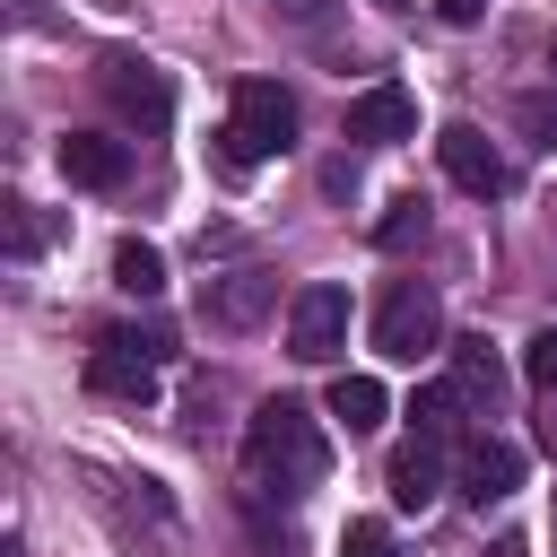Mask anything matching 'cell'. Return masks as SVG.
Segmentation results:
<instances>
[{
	"label": "cell",
	"mask_w": 557,
	"mask_h": 557,
	"mask_svg": "<svg viewBox=\"0 0 557 557\" xmlns=\"http://www.w3.org/2000/svg\"><path fill=\"white\" fill-rule=\"evenodd\" d=\"M418 235H426V200H418V191H400V200L374 218V244H383V252H400V244H418Z\"/></svg>",
	"instance_id": "e0dca14e"
},
{
	"label": "cell",
	"mask_w": 557,
	"mask_h": 557,
	"mask_svg": "<svg viewBox=\"0 0 557 557\" xmlns=\"http://www.w3.org/2000/svg\"><path fill=\"white\" fill-rule=\"evenodd\" d=\"M174 357V331H139V322H113V331H96V348H87V392H104V400H157V366Z\"/></svg>",
	"instance_id": "3957f363"
},
{
	"label": "cell",
	"mask_w": 557,
	"mask_h": 557,
	"mask_svg": "<svg viewBox=\"0 0 557 557\" xmlns=\"http://www.w3.org/2000/svg\"><path fill=\"white\" fill-rule=\"evenodd\" d=\"M244 470H252V487H313L322 470H331V444H322V418L305 409V400H261L252 418H244Z\"/></svg>",
	"instance_id": "6da1fadb"
},
{
	"label": "cell",
	"mask_w": 557,
	"mask_h": 557,
	"mask_svg": "<svg viewBox=\"0 0 557 557\" xmlns=\"http://www.w3.org/2000/svg\"><path fill=\"white\" fill-rule=\"evenodd\" d=\"M487 557H531V548H522V540H496V548H487Z\"/></svg>",
	"instance_id": "cb8c5ba5"
},
{
	"label": "cell",
	"mask_w": 557,
	"mask_h": 557,
	"mask_svg": "<svg viewBox=\"0 0 557 557\" xmlns=\"http://www.w3.org/2000/svg\"><path fill=\"white\" fill-rule=\"evenodd\" d=\"M435 17H444V26H479V17H487V0H435Z\"/></svg>",
	"instance_id": "7402d4cb"
},
{
	"label": "cell",
	"mask_w": 557,
	"mask_h": 557,
	"mask_svg": "<svg viewBox=\"0 0 557 557\" xmlns=\"http://www.w3.org/2000/svg\"><path fill=\"white\" fill-rule=\"evenodd\" d=\"M348 139H366V148H400V139H418V104H409V87H392V78L357 87V96H348Z\"/></svg>",
	"instance_id": "ba28073f"
},
{
	"label": "cell",
	"mask_w": 557,
	"mask_h": 557,
	"mask_svg": "<svg viewBox=\"0 0 557 557\" xmlns=\"http://www.w3.org/2000/svg\"><path fill=\"white\" fill-rule=\"evenodd\" d=\"M513 122H522V131H531V139L557 157V87H531V96H513Z\"/></svg>",
	"instance_id": "ac0fdd59"
},
{
	"label": "cell",
	"mask_w": 557,
	"mask_h": 557,
	"mask_svg": "<svg viewBox=\"0 0 557 557\" xmlns=\"http://www.w3.org/2000/svg\"><path fill=\"white\" fill-rule=\"evenodd\" d=\"M278 9H287V17H313V9H322V0H278Z\"/></svg>",
	"instance_id": "603a6c76"
},
{
	"label": "cell",
	"mask_w": 557,
	"mask_h": 557,
	"mask_svg": "<svg viewBox=\"0 0 557 557\" xmlns=\"http://www.w3.org/2000/svg\"><path fill=\"white\" fill-rule=\"evenodd\" d=\"M383 409H392V400H383V383H374V374H339V383H331V418H339L348 435H374V426H383Z\"/></svg>",
	"instance_id": "5bb4252c"
},
{
	"label": "cell",
	"mask_w": 557,
	"mask_h": 557,
	"mask_svg": "<svg viewBox=\"0 0 557 557\" xmlns=\"http://www.w3.org/2000/svg\"><path fill=\"white\" fill-rule=\"evenodd\" d=\"M435 157H444V174H453L470 200H496V191H513V165H505V148H496L479 122H444V131H435Z\"/></svg>",
	"instance_id": "8992f818"
},
{
	"label": "cell",
	"mask_w": 557,
	"mask_h": 557,
	"mask_svg": "<svg viewBox=\"0 0 557 557\" xmlns=\"http://www.w3.org/2000/svg\"><path fill=\"white\" fill-rule=\"evenodd\" d=\"M548 70H557V44H548Z\"/></svg>",
	"instance_id": "d4e9b609"
},
{
	"label": "cell",
	"mask_w": 557,
	"mask_h": 557,
	"mask_svg": "<svg viewBox=\"0 0 557 557\" xmlns=\"http://www.w3.org/2000/svg\"><path fill=\"white\" fill-rule=\"evenodd\" d=\"M522 383H531V392H557V331H540V339L522 348Z\"/></svg>",
	"instance_id": "d6986e66"
},
{
	"label": "cell",
	"mask_w": 557,
	"mask_h": 557,
	"mask_svg": "<svg viewBox=\"0 0 557 557\" xmlns=\"http://www.w3.org/2000/svg\"><path fill=\"white\" fill-rule=\"evenodd\" d=\"M287 348H296L305 366H331V357L348 348V287H339V278H313V287L287 296Z\"/></svg>",
	"instance_id": "5b68a950"
},
{
	"label": "cell",
	"mask_w": 557,
	"mask_h": 557,
	"mask_svg": "<svg viewBox=\"0 0 557 557\" xmlns=\"http://www.w3.org/2000/svg\"><path fill=\"white\" fill-rule=\"evenodd\" d=\"M444 357H453V374H444V383L470 400V418H496V409H505V357H496L479 331H470V339H453Z\"/></svg>",
	"instance_id": "8fae6325"
},
{
	"label": "cell",
	"mask_w": 557,
	"mask_h": 557,
	"mask_svg": "<svg viewBox=\"0 0 557 557\" xmlns=\"http://www.w3.org/2000/svg\"><path fill=\"white\" fill-rule=\"evenodd\" d=\"M374 348H383L392 366H418V357L444 348V305H435L426 278H392V287L374 296Z\"/></svg>",
	"instance_id": "277c9868"
},
{
	"label": "cell",
	"mask_w": 557,
	"mask_h": 557,
	"mask_svg": "<svg viewBox=\"0 0 557 557\" xmlns=\"http://www.w3.org/2000/svg\"><path fill=\"white\" fill-rule=\"evenodd\" d=\"M339 557H400V540H392L383 522H348V531H339Z\"/></svg>",
	"instance_id": "ffe728a7"
},
{
	"label": "cell",
	"mask_w": 557,
	"mask_h": 557,
	"mask_svg": "<svg viewBox=\"0 0 557 557\" xmlns=\"http://www.w3.org/2000/svg\"><path fill=\"white\" fill-rule=\"evenodd\" d=\"M409 418H418V435H426V444H453V435L470 426V400H461L453 383H418V400H409Z\"/></svg>",
	"instance_id": "9a60e30c"
},
{
	"label": "cell",
	"mask_w": 557,
	"mask_h": 557,
	"mask_svg": "<svg viewBox=\"0 0 557 557\" xmlns=\"http://www.w3.org/2000/svg\"><path fill=\"white\" fill-rule=\"evenodd\" d=\"M113 287H122V296H165V252L139 244V235H122V244H113Z\"/></svg>",
	"instance_id": "2e32d148"
},
{
	"label": "cell",
	"mask_w": 557,
	"mask_h": 557,
	"mask_svg": "<svg viewBox=\"0 0 557 557\" xmlns=\"http://www.w3.org/2000/svg\"><path fill=\"white\" fill-rule=\"evenodd\" d=\"M383 479H392V505H400V513H426V505L444 496V444L409 435V444L392 453V470H383Z\"/></svg>",
	"instance_id": "7c38bea8"
},
{
	"label": "cell",
	"mask_w": 557,
	"mask_h": 557,
	"mask_svg": "<svg viewBox=\"0 0 557 557\" xmlns=\"http://www.w3.org/2000/svg\"><path fill=\"white\" fill-rule=\"evenodd\" d=\"M287 148H296V96H287L278 78H244V87H235V113H226V131H218L226 174H252L261 157H287Z\"/></svg>",
	"instance_id": "7a4b0ae2"
},
{
	"label": "cell",
	"mask_w": 557,
	"mask_h": 557,
	"mask_svg": "<svg viewBox=\"0 0 557 557\" xmlns=\"http://www.w3.org/2000/svg\"><path fill=\"white\" fill-rule=\"evenodd\" d=\"M96 87L139 122V131H157L165 113H174V87H165V70H148V61H131V52H104L96 61Z\"/></svg>",
	"instance_id": "52a82bcc"
},
{
	"label": "cell",
	"mask_w": 557,
	"mask_h": 557,
	"mask_svg": "<svg viewBox=\"0 0 557 557\" xmlns=\"http://www.w3.org/2000/svg\"><path fill=\"white\" fill-rule=\"evenodd\" d=\"M513 487H522V453H513L505 435H470V444H461V496L487 513V505H505Z\"/></svg>",
	"instance_id": "30bf717a"
},
{
	"label": "cell",
	"mask_w": 557,
	"mask_h": 557,
	"mask_svg": "<svg viewBox=\"0 0 557 557\" xmlns=\"http://www.w3.org/2000/svg\"><path fill=\"white\" fill-rule=\"evenodd\" d=\"M61 174H70L78 191H113V183L131 174V148L104 139V131H70V139H61Z\"/></svg>",
	"instance_id": "4fadbf2b"
},
{
	"label": "cell",
	"mask_w": 557,
	"mask_h": 557,
	"mask_svg": "<svg viewBox=\"0 0 557 557\" xmlns=\"http://www.w3.org/2000/svg\"><path fill=\"white\" fill-rule=\"evenodd\" d=\"M35 244H44V218H35V209H26V200H9V252H17V261H26V252H35Z\"/></svg>",
	"instance_id": "44dd1931"
},
{
	"label": "cell",
	"mask_w": 557,
	"mask_h": 557,
	"mask_svg": "<svg viewBox=\"0 0 557 557\" xmlns=\"http://www.w3.org/2000/svg\"><path fill=\"white\" fill-rule=\"evenodd\" d=\"M548 531H557V513H548Z\"/></svg>",
	"instance_id": "484cf974"
},
{
	"label": "cell",
	"mask_w": 557,
	"mask_h": 557,
	"mask_svg": "<svg viewBox=\"0 0 557 557\" xmlns=\"http://www.w3.org/2000/svg\"><path fill=\"white\" fill-rule=\"evenodd\" d=\"M270 305H278V278H270V270H226V278L200 287V313H209L218 331H252Z\"/></svg>",
	"instance_id": "9c48e42d"
}]
</instances>
